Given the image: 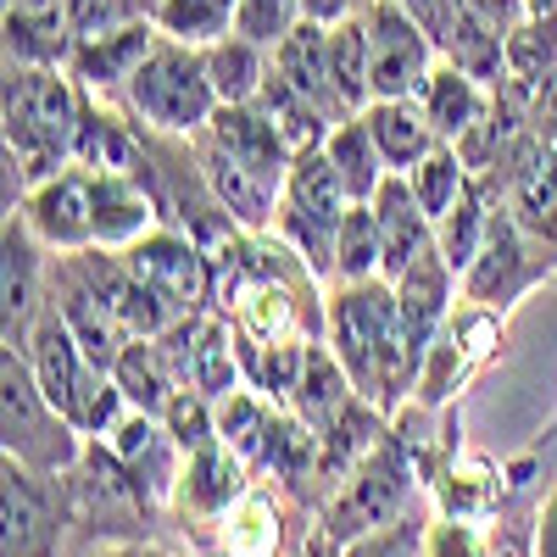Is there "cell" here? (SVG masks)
Instances as JSON below:
<instances>
[{
    "label": "cell",
    "mask_w": 557,
    "mask_h": 557,
    "mask_svg": "<svg viewBox=\"0 0 557 557\" xmlns=\"http://www.w3.org/2000/svg\"><path fill=\"white\" fill-rule=\"evenodd\" d=\"M323 151H330V162H335V173H341V184H346L351 201H374L380 184L391 178V168H385V157H380V146H374V134H368L362 112L346 117V123H335L330 139H323Z\"/></svg>",
    "instance_id": "cell-34"
},
{
    "label": "cell",
    "mask_w": 557,
    "mask_h": 557,
    "mask_svg": "<svg viewBox=\"0 0 557 557\" xmlns=\"http://www.w3.org/2000/svg\"><path fill=\"white\" fill-rule=\"evenodd\" d=\"M351 401H357V385H351V374L341 368V357L330 351V341H312L307 346V368H301V385L290 396V412L307 418V424L323 435Z\"/></svg>",
    "instance_id": "cell-31"
},
{
    "label": "cell",
    "mask_w": 557,
    "mask_h": 557,
    "mask_svg": "<svg viewBox=\"0 0 557 557\" xmlns=\"http://www.w3.org/2000/svg\"><path fill=\"white\" fill-rule=\"evenodd\" d=\"M73 168L89 173H139L146 168V139H139V123H128L117 112V101L84 96L78 128H73Z\"/></svg>",
    "instance_id": "cell-23"
},
{
    "label": "cell",
    "mask_w": 557,
    "mask_h": 557,
    "mask_svg": "<svg viewBox=\"0 0 557 557\" xmlns=\"http://www.w3.org/2000/svg\"><path fill=\"white\" fill-rule=\"evenodd\" d=\"M330 73H335L346 112H362L374 101V89H368V23H362V12L330 28Z\"/></svg>",
    "instance_id": "cell-39"
},
{
    "label": "cell",
    "mask_w": 557,
    "mask_h": 557,
    "mask_svg": "<svg viewBox=\"0 0 557 557\" xmlns=\"http://www.w3.org/2000/svg\"><path fill=\"white\" fill-rule=\"evenodd\" d=\"M435 496H441L446 513L480 524L491 507L507 496V469H496V462L480 457V451H457V446H451L446 469H441V480H435Z\"/></svg>",
    "instance_id": "cell-32"
},
{
    "label": "cell",
    "mask_w": 557,
    "mask_h": 557,
    "mask_svg": "<svg viewBox=\"0 0 557 557\" xmlns=\"http://www.w3.org/2000/svg\"><path fill=\"white\" fill-rule=\"evenodd\" d=\"M235 7L240 0H157L151 17H157V34L207 51V45L235 34Z\"/></svg>",
    "instance_id": "cell-36"
},
{
    "label": "cell",
    "mask_w": 557,
    "mask_h": 557,
    "mask_svg": "<svg viewBox=\"0 0 557 557\" xmlns=\"http://www.w3.org/2000/svg\"><path fill=\"white\" fill-rule=\"evenodd\" d=\"M502 335H507V312L496 307H480V301H457L451 318L441 323V335L424 357V368H418V391L412 401L424 412H441L462 396V385H469L480 368L502 351Z\"/></svg>",
    "instance_id": "cell-7"
},
{
    "label": "cell",
    "mask_w": 557,
    "mask_h": 557,
    "mask_svg": "<svg viewBox=\"0 0 557 557\" xmlns=\"http://www.w3.org/2000/svg\"><path fill=\"white\" fill-rule=\"evenodd\" d=\"M162 223V196L151 173H96V246L101 251H128L139 235Z\"/></svg>",
    "instance_id": "cell-21"
},
{
    "label": "cell",
    "mask_w": 557,
    "mask_h": 557,
    "mask_svg": "<svg viewBox=\"0 0 557 557\" xmlns=\"http://www.w3.org/2000/svg\"><path fill=\"white\" fill-rule=\"evenodd\" d=\"M157 0H67V17H73V34H107V28H123V23H139L151 17Z\"/></svg>",
    "instance_id": "cell-42"
},
{
    "label": "cell",
    "mask_w": 557,
    "mask_h": 557,
    "mask_svg": "<svg viewBox=\"0 0 557 557\" xmlns=\"http://www.w3.org/2000/svg\"><path fill=\"white\" fill-rule=\"evenodd\" d=\"M524 17H535V23H557V0H524Z\"/></svg>",
    "instance_id": "cell-48"
},
{
    "label": "cell",
    "mask_w": 557,
    "mask_h": 557,
    "mask_svg": "<svg viewBox=\"0 0 557 557\" xmlns=\"http://www.w3.org/2000/svg\"><path fill=\"white\" fill-rule=\"evenodd\" d=\"M351 196L330 162V151H301L290 162V178L278 190V212H273V235L285 240L318 278H335V228L346 218Z\"/></svg>",
    "instance_id": "cell-6"
},
{
    "label": "cell",
    "mask_w": 557,
    "mask_h": 557,
    "mask_svg": "<svg viewBox=\"0 0 557 557\" xmlns=\"http://www.w3.org/2000/svg\"><path fill=\"white\" fill-rule=\"evenodd\" d=\"M530 557H557V485L541 496L535 524H530Z\"/></svg>",
    "instance_id": "cell-45"
},
{
    "label": "cell",
    "mask_w": 557,
    "mask_h": 557,
    "mask_svg": "<svg viewBox=\"0 0 557 557\" xmlns=\"http://www.w3.org/2000/svg\"><path fill=\"white\" fill-rule=\"evenodd\" d=\"M380 223V251H385V278H401L424 251H435V218L418 207L412 184L401 173H391L380 184V196L368 201Z\"/></svg>",
    "instance_id": "cell-26"
},
{
    "label": "cell",
    "mask_w": 557,
    "mask_h": 557,
    "mask_svg": "<svg viewBox=\"0 0 557 557\" xmlns=\"http://www.w3.org/2000/svg\"><path fill=\"white\" fill-rule=\"evenodd\" d=\"M117 257L173 318H190V312H201L212 301V257H207V246L190 235V228L157 223L151 235H139Z\"/></svg>",
    "instance_id": "cell-10"
},
{
    "label": "cell",
    "mask_w": 557,
    "mask_h": 557,
    "mask_svg": "<svg viewBox=\"0 0 557 557\" xmlns=\"http://www.w3.org/2000/svg\"><path fill=\"white\" fill-rule=\"evenodd\" d=\"M496 201H502V184L485 178V173H474V184L462 190V201L435 223V251L451 262L457 278L469 273V262L480 257V246H485V235H491V218H496Z\"/></svg>",
    "instance_id": "cell-30"
},
{
    "label": "cell",
    "mask_w": 557,
    "mask_h": 557,
    "mask_svg": "<svg viewBox=\"0 0 557 557\" xmlns=\"http://www.w3.org/2000/svg\"><path fill=\"white\" fill-rule=\"evenodd\" d=\"M7 62L23 67H67L73 57V17L67 0H7Z\"/></svg>",
    "instance_id": "cell-25"
},
{
    "label": "cell",
    "mask_w": 557,
    "mask_h": 557,
    "mask_svg": "<svg viewBox=\"0 0 557 557\" xmlns=\"http://www.w3.org/2000/svg\"><path fill=\"white\" fill-rule=\"evenodd\" d=\"M530 128H535V139L546 146V157L557 162V73L530 96Z\"/></svg>",
    "instance_id": "cell-44"
},
{
    "label": "cell",
    "mask_w": 557,
    "mask_h": 557,
    "mask_svg": "<svg viewBox=\"0 0 557 557\" xmlns=\"http://www.w3.org/2000/svg\"><path fill=\"white\" fill-rule=\"evenodd\" d=\"M346 557H424V552H418V530L401 519V524H391V530H380V535L357 541Z\"/></svg>",
    "instance_id": "cell-43"
},
{
    "label": "cell",
    "mask_w": 557,
    "mask_h": 557,
    "mask_svg": "<svg viewBox=\"0 0 557 557\" xmlns=\"http://www.w3.org/2000/svg\"><path fill=\"white\" fill-rule=\"evenodd\" d=\"M196 151V173H201V190L207 201L228 218V228H246V235H268L273 212H278V184L251 173L246 162H235L228 151H218L212 139H190Z\"/></svg>",
    "instance_id": "cell-17"
},
{
    "label": "cell",
    "mask_w": 557,
    "mask_h": 557,
    "mask_svg": "<svg viewBox=\"0 0 557 557\" xmlns=\"http://www.w3.org/2000/svg\"><path fill=\"white\" fill-rule=\"evenodd\" d=\"M134 557H178V552H168V546H134Z\"/></svg>",
    "instance_id": "cell-49"
},
{
    "label": "cell",
    "mask_w": 557,
    "mask_h": 557,
    "mask_svg": "<svg viewBox=\"0 0 557 557\" xmlns=\"http://www.w3.org/2000/svg\"><path fill=\"white\" fill-rule=\"evenodd\" d=\"M251 457H240L223 435L184 451V469H178V485H173V513L190 519V524H212L235 507L246 491H251Z\"/></svg>",
    "instance_id": "cell-14"
},
{
    "label": "cell",
    "mask_w": 557,
    "mask_h": 557,
    "mask_svg": "<svg viewBox=\"0 0 557 557\" xmlns=\"http://www.w3.org/2000/svg\"><path fill=\"white\" fill-rule=\"evenodd\" d=\"M335 278H385V251H380V223L368 201H351L341 228H335ZM330 278V285H335Z\"/></svg>",
    "instance_id": "cell-38"
},
{
    "label": "cell",
    "mask_w": 557,
    "mask_h": 557,
    "mask_svg": "<svg viewBox=\"0 0 557 557\" xmlns=\"http://www.w3.org/2000/svg\"><path fill=\"white\" fill-rule=\"evenodd\" d=\"M418 107H424V117H430V128L446 139V146H462L485 117H491V107H496V84H485V78H474V73H462L457 62H435V73L424 78V89L412 96Z\"/></svg>",
    "instance_id": "cell-22"
},
{
    "label": "cell",
    "mask_w": 557,
    "mask_h": 557,
    "mask_svg": "<svg viewBox=\"0 0 557 557\" xmlns=\"http://www.w3.org/2000/svg\"><path fill=\"white\" fill-rule=\"evenodd\" d=\"M323 341L351 374L357 396L380 412H396L418 391V357L391 278H335L323 296Z\"/></svg>",
    "instance_id": "cell-1"
},
{
    "label": "cell",
    "mask_w": 557,
    "mask_h": 557,
    "mask_svg": "<svg viewBox=\"0 0 557 557\" xmlns=\"http://www.w3.org/2000/svg\"><path fill=\"white\" fill-rule=\"evenodd\" d=\"M546 268H552V257L524 235V223L513 218V207L496 201L491 235H485L480 257L469 262V273H462L457 285H462V301H480V307H496V312H513L519 296L535 285Z\"/></svg>",
    "instance_id": "cell-11"
},
{
    "label": "cell",
    "mask_w": 557,
    "mask_h": 557,
    "mask_svg": "<svg viewBox=\"0 0 557 557\" xmlns=\"http://www.w3.org/2000/svg\"><path fill=\"white\" fill-rule=\"evenodd\" d=\"M296 23H307L301 17V0H240V7H235V34L251 39V45H262V51L285 45L296 34Z\"/></svg>",
    "instance_id": "cell-40"
},
{
    "label": "cell",
    "mask_w": 557,
    "mask_h": 557,
    "mask_svg": "<svg viewBox=\"0 0 557 557\" xmlns=\"http://www.w3.org/2000/svg\"><path fill=\"white\" fill-rule=\"evenodd\" d=\"M412 480H418V469H412L407 441L401 435H385L341 485L323 491L318 535L330 541V546H341V552H351L357 541L401 524L407 519V502H412Z\"/></svg>",
    "instance_id": "cell-5"
},
{
    "label": "cell",
    "mask_w": 557,
    "mask_h": 557,
    "mask_svg": "<svg viewBox=\"0 0 557 557\" xmlns=\"http://www.w3.org/2000/svg\"><path fill=\"white\" fill-rule=\"evenodd\" d=\"M418 552L424 557H491V535L474 519L435 513L424 530H418Z\"/></svg>",
    "instance_id": "cell-41"
},
{
    "label": "cell",
    "mask_w": 557,
    "mask_h": 557,
    "mask_svg": "<svg viewBox=\"0 0 557 557\" xmlns=\"http://www.w3.org/2000/svg\"><path fill=\"white\" fill-rule=\"evenodd\" d=\"M112 380H117V391L128 396L134 412H157V418H162L168 401L184 391L178 362H173V351L162 346V335L128 341V346L117 351V362H112Z\"/></svg>",
    "instance_id": "cell-28"
},
{
    "label": "cell",
    "mask_w": 557,
    "mask_h": 557,
    "mask_svg": "<svg viewBox=\"0 0 557 557\" xmlns=\"http://www.w3.org/2000/svg\"><path fill=\"white\" fill-rule=\"evenodd\" d=\"M257 107L268 112V123L278 128V134H285V146L301 157V151H318L323 146V139H330V117H323L307 96H301V89H290L285 78H278V73H268V84H262V96H257Z\"/></svg>",
    "instance_id": "cell-35"
},
{
    "label": "cell",
    "mask_w": 557,
    "mask_h": 557,
    "mask_svg": "<svg viewBox=\"0 0 557 557\" xmlns=\"http://www.w3.org/2000/svg\"><path fill=\"white\" fill-rule=\"evenodd\" d=\"M0 519H7V557H62L67 524H78L73 485L7 457L0 462Z\"/></svg>",
    "instance_id": "cell-8"
},
{
    "label": "cell",
    "mask_w": 557,
    "mask_h": 557,
    "mask_svg": "<svg viewBox=\"0 0 557 557\" xmlns=\"http://www.w3.org/2000/svg\"><path fill=\"white\" fill-rule=\"evenodd\" d=\"M84 112V89L67 67H23L7 62L0 89V123H7V168L17 190H34L39 178L73 168V128Z\"/></svg>",
    "instance_id": "cell-2"
},
{
    "label": "cell",
    "mask_w": 557,
    "mask_h": 557,
    "mask_svg": "<svg viewBox=\"0 0 557 557\" xmlns=\"http://www.w3.org/2000/svg\"><path fill=\"white\" fill-rule=\"evenodd\" d=\"M362 23H368V89H374V101H412L441 62L435 34L401 0H368Z\"/></svg>",
    "instance_id": "cell-9"
},
{
    "label": "cell",
    "mask_w": 557,
    "mask_h": 557,
    "mask_svg": "<svg viewBox=\"0 0 557 557\" xmlns=\"http://www.w3.org/2000/svg\"><path fill=\"white\" fill-rule=\"evenodd\" d=\"M491 178L502 184V201L513 207V218L524 223V235L557 262V162L546 157L535 128L502 157V168Z\"/></svg>",
    "instance_id": "cell-13"
},
{
    "label": "cell",
    "mask_w": 557,
    "mask_h": 557,
    "mask_svg": "<svg viewBox=\"0 0 557 557\" xmlns=\"http://www.w3.org/2000/svg\"><path fill=\"white\" fill-rule=\"evenodd\" d=\"M123 112L139 128H151L157 139H201L207 123L218 117V89H212V73H207V51L162 34L151 45V57L139 62L128 96H123Z\"/></svg>",
    "instance_id": "cell-3"
},
{
    "label": "cell",
    "mask_w": 557,
    "mask_h": 557,
    "mask_svg": "<svg viewBox=\"0 0 557 557\" xmlns=\"http://www.w3.org/2000/svg\"><path fill=\"white\" fill-rule=\"evenodd\" d=\"M207 73H212V89H218V107H251L262 96L268 73H273V51L228 34V39L207 45Z\"/></svg>",
    "instance_id": "cell-33"
},
{
    "label": "cell",
    "mask_w": 557,
    "mask_h": 557,
    "mask_svg": "<svg viewBox=\"0 0 557 557\" xmlns=\"http://www.w3.org/2000/svg\"><path fill=\"white\" fill-rule=\"evenodd\" d=\"M362 123H368V134H374V146H380L391 173H412L441 146V134L430 128V117H424L418 101H368Z\"/></svg>",
    "instance_id": "cell-29"
},
{
    "label": "cell",
    "mask_w": 557,
    "mask_h": 557,
    "mask_svg": "<svg viewBox=\"0 0 557 557\" xmlns=\"http://www.w3.org/2000/svg\"><path fill=\"white\" fill-rule=\"evenodd\" d=\"M157 17H139V23H123V28H107V34H84L73 39V57H67V73L84 96H101V101H123L128 84L139 73V62L151 57L157 45Z\"/></svg>",
    "instance_id": "cell-15"
},
{
    "label": "cell",
    "mask_w": 557,
    "mask_h": 557,
    "mask_svg": "<svg viewBox=\"0 0 557 557\" xmlns=\"http://www.w3.org/2000/svg\"><path fill=\"white\" fill-rule=\"evenodd\" d=\"M273 73L285 78L290 89H301V96L330 123L357 117V112H346L341 89H335V73H330V28H323V23H296V34L285 45H273Z\"/></svg>",
    "instance_id": "cell-27"
},
{
    "label": "cell",
    "mask_w": 557,
    "mask_h": 557,
    "mask_svg": "<svg viewBox=\"0 0 557 557\" xmlns=\"http://www.w3.org/2000/svg\"><path fill=\"white\" fill-rule=\"evenodd\" d=\"M391 285H396V307H401V330L412 341V357H418V368H424L441 323L462 301V285H457V273H451V262L441 251H424L401 278H391Z\"/></svg>",
    "instance_id": "cell-19"
},
{
    "label": "cell",
    "mask_w": 557,
    "mask_h": 557,
    "mask_svg": "<svg viewBox=\"0 0 557 557\" xmlns=\"http://www.w3.org/2000/svg\"><path fill=\"white\" fill-rule=\"evenodd\" d=\"M357 12H368V0H301V17L323 23V28H335V23H346Z\"/></svg>",
    "instance_id": "cell-46"
},
{
    "label": "cell",
    "mask_w": 557,
    "mask_h": 557,
    "mask_svg": "<svg viewBox=\"0 0 557 557\" xmlns=\"http://www.w3.org/2000/svg\"><path fill=\"white\" fill-rule=\"evenodd\" d=\"M201 139H212L218 151H228L235 162H246L251 173L273 178L278 190H285L296 151L285 146V134H278V128L268 123V112H262L257 101H251V107H218V117L207 123V134H201Z\"/></svg>",
    "instance_id": "cell-24"
},
{
    "label": "cell",
    "mask_w": 557,
    "mask_h": 557,
    "mask_svg": "<svg viewBox=\"0 0 557 557\" xmlns=\"http://www.w3.org/2000/svg\"><path fill=\"white\" fill-rule=\"evenodd\" d=\"M123 469L134 474V485L146 491L157 507H173V485H178V469H184V446L168 435V424L157 412H123V424L101 441Z\"/></svg>",
    "instance_id": "cell-18"
},
{
    "label": "cell",
    "mask_w": 557,
    "mask_h": 557,
    "mask_svg": "<svg viewBox=\"0 0 557 557\" xmlns=\"http://www.w3.org/2000/svg\"><path fill=\"white\" fill-rule=\"evenodd\" d=\"M407 184H412V196H418V207H424L435 223L462 201V190H469V184H474V168L469 162H462V151L457 146H446V139H441V146L424 157V162H418L412 173H401Z\"/></svg>",
    "instance_id": "cell-37"
},
{
    "label": "cell",
    "mask_w": 557,
    "mask_h": 557,
    "mask_svg": "<svg viewBox=\"0 0 557 557\" xmlns=\"http://www.w3.org/2000/svg\"><path fill=\"white\" fill-rule=\"evenodd\" d=\"M17 212L34 235L45 240V251H89L96 246V173L89 168H62L51 178H39L34 190L17 196Z\"/></svg>",
    "instance_id": "cell-12"
},
{
    "label": "cell",
    "mask_w": 557,
    "mask_h": 557,
    "mask_svg": "<svg viewBox=\"0 0 557 557\" xmlns=\"http://www.w3.org/2000/svg\"><path fill=\"white\" fill-rule=\"evenodd\" d=\"M207 535H212V557H285L290 552V513L268 485L251 480V491L223 519H212Z\"/></svg>",
    "instance_id": "cell-20"
},
{
    "label": "cell",
    "mask_w": 557,
    "mask_h": 557,
    "mask_svg": "<svg viewBox=\"0 0 557 557\" xmlns=\"http://www.w3.org/2000/svg\"><path fill=\"white\" fill-rule=\"evenodd\" d=\"M0 446H7L12 462H23L34 474H51V480H67L89 451L78 424L39 391L34 368L17 346L0 351Z\"/></svg>",
    "instance_id": "cell-4"
},
{
    "label": "cell",
    "mask_w": 557,
    "mask_h": 557,
    "mask_svg": "<svg viewBox=\"0 0 557 557\" xmlns=\"http://www.w3.org/2000/svg\"><path fill=\"white\" fill-rule=\"evenodd\" d=\"M51 301V251L23 212H7V262H0V312H7V346H23L34 318Z\"/></svg>",
    "instance_id": "cell-16"
},
{
    "label": "cell",
    "mask_w": 557,
    "mask_h": 557,
    "mask_svg": "<svg viewBox=\"0 0 557 557\" xmlns=\"http://www.w3.org/2000/svg\"><path fill=\"white\" fill-rule=\"evenodd\" d=\"M469 7H480L485 17H496L502 28H513L524 17V0H469Z\"/></svg>",
    "instance_id": "cell-47"
}]
</instances>
